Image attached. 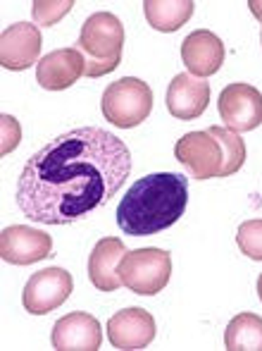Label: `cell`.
<instances>
[{
	"mask_svg": "<svg viewBox=\"0 0 262 351\" xmlns=\"http://www.w3.org/2000/svg\"><path fill=\"white\" fill-rule=\"evenodd\" d=\"M131 175L129 146L101 127H77L38 148L17 180V206L38 225H72L110 204Z\"/></svg>",
	"mask_w": 262,
	"mask_h": 351,
	"instance_id": "cell-1",
	"label": "cell"
},
{
	"mask_svg": "<svg viewBox=\"0 0 262 351\" xmlns=\"http://www.w3.org/2000/svg\"><path fill=\"white\" fill-rule=\"evenodd\" d=\"M189 204V182L179 172H153L136 180L117 206L125 234L150 237L172 227Z\"/></svg>",
	"mask_w": 262,
	"mask_h": 351,
	"instance_id": "cell-2",
	"label": "cell"
},
{
	"mask_svg": "<svg viewBox=\"0 0 262 351\" xmlns=\"http://www.w3.org/2000/svg\"><path fill=\"white\" fill-rule=\"evenodd\" d=\"M77 48L86 58L83 77L98 79L117 70L125 51V27L112 12H96L83 22Z\"/></svg>",
	"mask_w": 262,
	"mask_h": 351,
	"instance_id": "cell-3",
	"label": "cell"
},
{
	"mask_svg": "<svg viewBox=\"0 0 262 351\" xmlns=\"http://www.w3.org/2000/svg\"><path fill=\"white\" fill-rule=\"evenodd\" d=\"M103 115L120 130L138 127L153 110V91L136 77H122L103 91Z\"/></svg>",
	"mask_w": 262,
	"mask_h": 351,
	"instance_id": "cell-4",
	"label": "cell"
},
{
	"mask_svg": "<svg viewBox=\"0 0 262 351\" xmlns=\"http://www.w3.org/2000/svg\"><path fill=\"white\" fill-rule=\"evenodd\" d=\"M122 285L133 294L153 296L167 287L172 278V258L162 249H136L127 251L117 265Z\"/></svg>",
	"mask_w": 262,
	"mask_h": 351,
	"instance_id": "cell-5",
	"label": "cell"
},
{
	"mask_svg": "<svg viewBox=\"0 0 262 351\" xmlns=\"http://www.w3.org/2000/svg\"><path fill=\"white\" fill-rule=\"evenodd\" d=\"M74 289L72 275L65 268H46L34 273L22 291V306L31 315H46L60 308Z\"/></svg>",
	"mask_w": 262,
	"mask_h": 351,
	"instance_id": "cell-6",
	"label": "cell"
},
{
	"mask_svg": "<svg viewBox=\"0 0 262 351\" xmlns=\"http://www.w3.org/2000/svg\"><path fill=\"white\" fill-rule=\"evenodd\" d=\"M217 110L231 132H253L262 125V93L244 82L229 84L222 88Z\"/></svg>",
	"mask_w": 262,
	"mask_h": 351,
	"instance_id": "cell-7",
	"label": "cell"
},
{
	"mask_svg": "<svg viewBox=\"0 0 262 351\" xmlns=\"http://www.w3.org/2000/svg\"><path fill=\"white\" fill-rule=\"evenodd\" d=\"M174 156L196 180H212L222 172V146L210 132H189L174 146Z\"/></svg>",
	"mask_w": 262,
	"mask_h": 351,
	"instance_id": "cell-8",
	"label": "cell"
},
{
	"mask_svg": "<svg viewBox=\"0 0 262 351\" xmlns=\"http://www.w3.org/2000/svg\"><path fill=\"white\" fill-rule=\"evenodd\" d=\"M53 254L51 234L41 230H34L29 225L5 227L0 234V256L5 263L12 265H31L48 258Z\"/></svg>",
	"mask_w": 262,
	"mask_h": 351,
	"instance_id": "cell-9",
	"label": "cell"
},
{
	"mask_svg": "<svg viewBox=\"0 0 262 351\" xmlns=\"http://www.w3.org/2000/svg\"><path fill=\"white\" fill-rule=\"evenodd\" d=\"M41 32L31 22H17L8 27L0 36V62L5 70L22 72L41 62Z\"/></svg>",
	"mask_w": 262,
	"mask_h": 351,
	"instance_id": "cell-10",
	"label": "cell"
},
{
	"mask_svg": "<svg viewBox=\"0 0 262 351\" xmlns=\"http://www.w3.org/2000/svg\"><path fill=\"white\" fill-rule=\"evenodd\" d=\"M167 110L176 120H196L207 110L210 103V84L205 79L191 77V74L181 72L167 86Z\"/></svg>",
	"mask_w": 262,
	"mask_h": 351,
	"instance_id": "cell-11",
	"label": "cell"
},
{
	"mask_svg": "<svg viewBox=\"0 0 262 351\" xmlns=\"http://www.w3.org/2000/svg\"><path fill=\"white\" fill-rule=\"evenodd\" d=\"M86 72V58L79 48H60L48 53L36 65V82L46 91H65Z\"/></svg>",
	"mask_w": 262,
	"mask_h": 351,
	"instance_id": "cell-12",
	"label": "cell"
},
{
	"mask_svg": "<svg viewBox=\"0 0 262 351\" xmlns=\"http://www.w3.org/2000/svg\"><path fill=\"white\" fill-rule=\"evenodd\" d=\"M107 337L115 349H143L155 339V318L146 308L117 311L107 320Z\"/></svg>",
	"mask_w": 262,
	"mask_h": 351,
	"instance_id": "cell-13",
	"label": "cell"
},
{
	"mask_svg": "<svg viewBox=\"0 0 262 351\" xmlns=\"http://www.w3.org/2000/svg\"><path fill=\"white\" fill-rule=\"evenodd\" d=\"M224 56L226 53L222 38L207 29H198L181 41V60H184L186 70L196 74L198 79L220 72V67L224 65Z\"/></svg>",
	"mask_w": 262,
	"mask_h": 351,
	"instance_id": "cell-14",
	"label": "cell"
},
{
	"mask_svg": "<svg viewBox=\"0 0 262 351\" xmlns=\"http://www.w3.org/2000/svg\"><path fill=\"white\" fill-rule=\"evenodd\" d=\"M51 342L53 349L60 351H93L101 347L103 342L101 323L91 313H69L53 325Z\"/></svg>",
	"mask_w": 262,
	"mask_h": 351,
	"instance_id": "cell-15",
	"label": "cell"
},
{
	"mask_svg": "<svg viewBox=\"0 0 262 351\" xmlns=\"http://www.w3.org/2000/svg\"><path fill=\"white\" fill-rule=\"evenodd\" d=\"M127 254V246L117 237H105L101 239L91 251L88 258V280L96 289L101 291H115L122 287V280L117 275V265H120L122 256Z\"/></svg>",
	"mask_w": 262,
	"mask_h": 351,
	"instance_id": "cell-16",
	"label": "cell"
},
{
	"mask_svg": "<svg viewBox=\"0 0 262 351\" xmlns=\"http://www.w3.org/2000/svg\"><path fill=\"white\" fill-rule=\"evenodd\" d=\"M194 0H146L143 12L155 32H179L194 14Z\"/></svg>",
	"mask_w": 262,
	"mask_h": 351,
	"instance_id": "cell-17",
	"label": "cell"
},
{
	"mask_svg": "<svg viewBox=\"0 0 262 351\" xmlns=\"http://www.w3.org/2000/svg\"><path fill=\"white\" fill-rule=\"evenodd\" d=\"M224 344L229 351H262V318L255 313H239L231 318L224 332Z\"/></svg>",
	"mask_w": 262,
	"mask_h": 351,
	"instance_id": "cell-18",
	"label": "cell"
},
{
	"mask_svg": "<svg viewBox=\"0 0 262 351\" xmlns=\"http://www.w3.org/2000/svg\"><path fill=\"white\" fill-rule=\"evenodd\" d=\"M212 136L220 141L222 146V172L220 177H231L244 167L246 162V143L236 132H231L229 127H210Z\"/></svg>",
	"mask_w": 262,
	"mask_h": 351,
	"instance_id": "cell-19",
	"label": "cell"
},
{
	"mask_svg": "<svg viewBox=\"0 0 262 351\" xmlns=\"http://www.w3.org/2000/svg\"><path fill=\"white\" fill-rule=\"evenodd\" d=\"M236 244L250 261H262V220H246L236 232Z\"/></svg>",
	"mask_w": 262,
	"mask_h": 351,
	"instance_id": "cell-20",
	"label": "cell"
},
{
	"mask_svg": "<svg viewBox=\"0 0 262 351\" xmlns=\"http://www.w3.org/2000/svg\"><path fill=\"white\" fill-rule=\"evenodd\" d=\"M74 8V0H60V3H53V0H36L31 5L34 22L43 24V27H53Z\"/></svg>",
	"mask_w": 262,
	"mask_h": 351,
	"instance_id": "cell-21",
	"label": "cell"
},
{
	"mask_svg": "<svg viewBox=\"0 0 262 351\" xmlns=\"http://www.w3.org/2000/svg\"><path fill=\"white\" fill-rule=\"evenodd\" d=\"M0 120H3V156H5V153L17 148L19 139H22V127H19V122L10 115H3Z\"/></svg>",
	"mask_w": 262,
	"mask_h": 351,
	"instance_id": "cell-22",
	"label": "cell"
},
{
	"mask_svg": "<svg viewBox=\"0 0 262 351\" xmlns=\"http://www.w3.org/2000/svg\"><path fill=\"white\" fill-rule=\"evenodd\" d=\"M248 5H250V10L255 12V17H258L260 22H262V3H258V0H250Z\"/></svg>",
	"mask_w": 262,
	"mask_h": 351,
	"instance_id": "cell-23",
	"label": "cell"
},
{
	"mask_svg": "<svg viewBox=\"0 0 262 351\" xmlns=\"http://www.w3.org/2000/svg\"><path fill=\"white\" fill-rule=\"evenodd\" d=\"M258 296H260V301H262V275L258 278Z\"/></svg>",
	"mask_w": 262,
	"mask_h": 351,
	"instance_id": "cell-24",
	"label": "cell"
},
{
	"mask_svg": "<svg viewBox=\"0 0 262 351\" xmlns=\"http://www.w3.org/2000/svg\"><path fill=\"white\" fill-rule=\"evenodd\" d=\"M260 41H262V32H260Z\"/></svg>",
	"mask_w": 262,
	"mask_h": 351,
	"instance_id": "cell-25",
	"label": "cell"
}]
</instances>
